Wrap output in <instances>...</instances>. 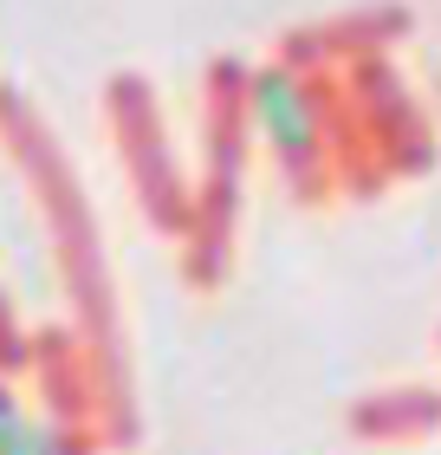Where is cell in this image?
<instances>
[{
	"mask_svg": "<svg viewBox=\"0 0 441 455\" xmlns=\"http://www.w3.org/2000/svg\"><path fill=\"white\" fill-rule=\"evenodd\" d=\"M27 455H72V443L59 436L52 423H33V443H27Z\"/></svg>",
	"mask_w": 441,
	"mask_h": 455,
	"instance_id": "cell-3",
	"label": "cell"
},
{
	"mask_svg": "<svg viewBox=\"0 0 441 455\" xmlns=\"http://www.w3.org/2000/svg\"><path fill=\"white\" fill-rule=\"evenodd\" d=\"M254 117H260V131L272 137V150H286V156L311 150V105H305V92H299L292 72L272 66V72L254 78Z\"/></svg>",
	"mask_w": 441,
	"mask_h": 455,
	"instance_id": "cell-1",
	"label": "cell"
},
{
	"mask_svg": "<svg viewBox=\"0 0 441 455\" xmlns=\"http://www.w3.org/2000/svg\"><path fill=\"white\" fill-rule=\"evenodd\" d=\"M27 443H33V417L20 410L13 390L0 384V455H27Z\"/></svg>",
	"mask_w": 441,
	"mask_h": 455,
	"instance_id": "cell-2",
	"label": "cell"
}]
</instances>
